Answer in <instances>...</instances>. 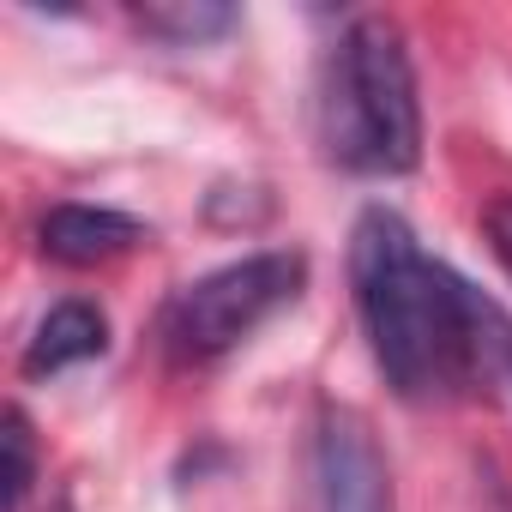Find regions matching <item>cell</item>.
Instances as JSON below:
<instances>
[{
  "mask_svg": "<svg viewBox=\"0 0 512 512\" xmlns=\"http://www.w3.org/2000/svg\"><path fill=\"white\" fill-rule=\"evenodd\" d=\"M350 284L368 350L398 398L452 404L512 374V320L446 260H434L398 211L368 205L356 217Z\"/></svg>",
  "mask_w": 512,
  "mask_h": 512,
  "instance_id": "obj_1",
  "label": "cell"
},
{
  "mask_svg": "<svg viewBox=\"0 0 512 512\" xmlns=\"http://www.w3.org/2000/svg\"><path fill=\"white\" fill-rule=\"evenodd\" d=\"M320 145L350 175H410L422 157V103L404 31L380 13L350 19L326 61Z\"/></svg>",
  "mask_w": 512,
  "mask_h": 512,
  "instance_id": "obj_2",
  "label": "cell"
},
{
  "mask_svg": "<svg viewBox=\"0 0 512 512\" xmlns=\"http://www.w3.org/2000/svg\"><path fill=\"white\" fill-rule=\"evenodd\" d=\"M109 350V320H103V308H91V302H55L43 320H37V338H31V350H25V374L31 380H43V374H61V368H73V362H91V356H103Z\"/></svg>",
  "mask_w": 512,
  "mask_h": 512,
  "instance_id": "obj_6",
  "label": "cell"
},
{
  "mask_svg": "<svg viewBox=\"0 0 512 512\" xmlns=\"http://www.w3.org/2000/svg\"><path fill=\"white\" fill-rule=\"evenodd\" d=\"M133 19H139V31H151L157 43H175V49H199L235 25V13L211 7V0H157V7H139Z\"/></svg>",
  "mask_w": 512,
  "mask_h": 512,
  "instance_id": "obj_7",
  "label": "cell"
},
{
  "mask_svg": "<svg viewBox=\"0 0 512 512\" xmlns=\"http://www.w3.org/2000/svg\"><path fill=\"white\" fill-rule=\"evenodd\" d=\"M482 235H488V253L500 260V272L512 278V193L488 199V211H482Z\"/></svg>",
  "mask_w": 512,
  "mask_h": 512,
  "instance_id": "obj_9",
  "label": "cell"
},
{
  "mask_svg": "<svg viewBox=\"0 0 512 512\" xmlns=\"http://www.w3.org/2000/svg\"><path fill=\"white\" fill-rule=\"evenodd\" d=\"M49 512H73V500H55V506H49Z\"/></svg>",
  "mask_w": 512,
  "mask_h": 512,
  "instance_id": "obj_10",
  "label": "cell"
},
{
  "mask_svg": "<svg viewBox=\"0 0 512 512\" xmlns=\"http://www.w3.org/2000/svg\"><path fill=\"white\" fill-rule=\"evenodd\" d=\"M308 284V260L296 247H266V253H241V260L193 278L187 290H175V302L163 308V350L181 368L217 362L235 344H247L272 314H284Z\"/></svg>",
  "mask_w": 512,
  "mask_h": 512,
  "instance_id": "obj_3",
  "label": "cell"
},
{
  "mask_svg": "<svg viewBox=\"0 0 512 512\" xmlns=\"http://www.w3.org/2000/svg\"><path fill=\"white\" fill-rule=\"evenodd\" d=\"M314 500L320 512H398L386 452L362 410L326 404L314 428Z\"/></svg>",
  "mask_w": 512,
  "mask_h": 512,
  "instance_id": "obj_4",
  "label": "cell"
},
{
  "mask_svg": "<svg viewBox=\"0 0 512 512\" xmlns=\"http://www.w3.org/2000/svg\"><path fill=\"white\" fill-rule=\"evenodd\" d=\"M37 241L55 266H109L121 253L145 247L151 229L115 205H55L43 223H37Z\"/></svg>",
  "mask_w": 512,
  "mask_h": 512,
  "instance_id": "obj_5",
  "label": "cell"
},
{
  "mask_svg": "<svg viewBox=\"0 0 512 512\" xmlns=\"http://www.w3.org/2000/svg\"><path fill=\"white\" fill-rule=\"evenodd\" d=\"M0 446H7V512H25V494L37 482V440H31V422L19 404L0 422Z\"/></svg>",
  "mask_w": 512,
  "mask_h": 512,
  "instance_id": "obj_8",
  "label": "cell"
}]
</instances>
